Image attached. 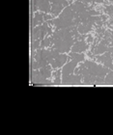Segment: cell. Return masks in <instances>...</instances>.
Here are the masks:
<instances>
[{"mask_svg": "<svg viewBox=\"0 0 113 135\" xmlns=\"http://www.w3.org/2000/svg\"><path fill=\"white\" fill-rule=\"evenodd\" d=\"M76 66V61H73V62H71L69 63L67 66L64 67L63 69V76H69V74H71L73 72L74 70V68Z\"/></svg>", "mask_w": 113, "mask_h": 135, "instance_id": "1", "label": "cell"}]
</instances>
